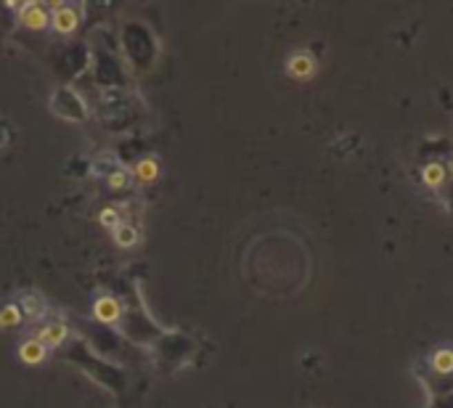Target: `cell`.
<instances>
[{"instance_id": "obj_1", "label": "cell", "mask_w": 453, "mask_h": 408, "mask_svg": "<svg viewBox=\"0 0 453 408\" xmlns=\"http://www.w3.org/2000/svg\"><path fill=\"white\" fill-rule=\"evenodd\" d=\"M50 109H53L56 117L67 119V122H83V119L88 117V106H85L83 96L74 93L72 88H59V90H53V96H50Z\"/></svg>"}, {"instance_id": "obj_12", "label": "cell", "mask_w": 453, "mask_h": 408, "mask_svg": "<svg viewBox=\"0 0 453 408\" xmlns=\"http://www.w3.org/2000/svg\"><path fill=\"white\" fill-rule=\"evenodd\" d=\"M138 238H141V234H138V228H135V225L122 223L119 228H114V241H117L119 247H125V249L135 247V244H138Z\"/></svg>"}, {"instance_id": "obj_5", "label": "cell", "mask_w": 453, "mask_h": 408, "mask_svg": "<svg viewBox=\"0 0 453 408\" xmlns=\"http://www.w3.org/2000/svg\"><path fill=\"white\" fill-rule=\"evenodd\" d=\"M14 8H19L21 11V24L24 27H30V30H46L50 21V14L48 8H43L40 3H11Z\"/></svg>"}, {"instance_id": "obj_8", "label": "cell", "mask_w": 453, "mask_h": 408, "mask_svg": "<svg viewBox=\"0 0 453 408\" xmlns=\"http://www.w3.org/2000/svg\"><path fill=\"white\" fill-rule=\"evenodd\" d=\"M93 313H96V318H99L103 326L106 323H117L122 318V307L114 297H101L96 300V305H93Z\"/></svg>"}, {"instance_id": "obj_11", "label": "cell", "mask_w": 453, "mask_h": 408, "mask_svg": "<svg viewBox=\"0 0 453 408\" xmlns=\"http://www.w3.org/2000/svg\"><path fill=\"white\" fill-rule=\"evenodd\" d=\"M421 183L427 188H432V191L443 188V183H445V167H443L440 162L424 165V167H421Z\"/></svg>"}, {"instance_id": "obj_9", "label": "cell", "mask_w": 453, "mask_h": 408, "mask_svg": "<svg viewBox=\"0 0 453 408\" xmlns=\"http://www.w3.org/2000/svg\"><path fill=\"white\" fill-rule=\"evenodd\" d=\"M46 356H48V347L43 345L40 340H34V337H30L27 342H21V347H19V358L24 360V363H40V360H46Z\"/></svg>"}, {"instance_id": "obj_15", "label": "cell", "mask_w": 453, "mask_h": 408, "mask_svg": "<svg viewBox=\"0 0 453 408\" xmlns=\"http://www.w3.org/2000/svg\"><path fill=\"white\" fill-rule=\"evenodd\" d=\"M109 186L112 188H125L130 186V175H128V170H117L109 175Z\"/></svg>"}, {"instance_id": "obj_6", "label": "cell", "mask_w": 453, "mask_h": 408, "mask_svg": "<svg viewBox=\"0 0 453 408\" xmlns=\"http://www.w3.org/2000/svg\"><path fill=\"white\" fill-rule=\"evenodd\" d=\"M67 337L69 329L64 321H43V326H37V332H34V340H40L46 347H59Z\"/></svg>"}, {"instance_id": "obj_17", "label": "cell", "mask_w": 453, "mask_h": 408, "mask_svg": "<svg viewBox=\"0 0 453 408\" xmlns=\"http://www.w3.org/2000/svg\"><path fill=\"white\" fill-rule=\"evenodd\" d=\"M0 146H6V130H0Z\"/></svg>"}, {"instance_id": "obj_13", "label": "cell", "mask_w": 453, "mask_h": 408, "mask_svg": "<svg viewBox=\"0 0 453 408\" xmlns=\"http://www.w3.org/2000/svg\"><path fill=\"white\" fill-rule=\"evenodd\" d=\"M19 323L24 321H21V316H19V310L14 307V303L0 310V329H11V326H19Z\"/></svg>"}, {"instance_id": "obj_4", "label": "cell", "mask_w": 453, "mask_h": 408, "mask_svg": "<svg viewBox=\"0 0 453 408\" xmlns=\"http://www.w3.org/2000/svg\"><path fill=\"white\" fill-rule=\"evenodd\" d=\"M286 72H289V77H294L300 83L313 80L316 72H319V59L310 51H294L286 59Z\"/></svg>"}, {"instance_id": "obj_7", "label": "cell", "mask_w": 453, "mask_h": 408, "mask_svg": "<svg viewBox=\"0 0 453 408\" xmlns=\"http://www.w3.org/2000/svg\"><path fill=\"white\" fill-rule=\"evenodd\" d=\"M50 24H53V30L59 34H72L77 30V24H80V17H77V11L72 6H56L50 11Z\"/></svg>"}, {"instance_id": "obj_2", "label": "cell", "mask_w": 453, "mask_h": 408, "mask_svg": "<svg viewBox=\"0 0 453 408\" xmlns=\"http://www.w3.org/2000/svg\"><path fill=\"white\" fill-rule=\"evenodd\" d=\"M125 48L130 51V61L138 64V67H149L151 56H154V40H151V32H146V27L141 24H130L125 27Z\"/></svg>"}, {"instance_id": "obj_14", "label": "cell", "mask_w": 453, "mask_h": 408, "mask_svg": "<svg viewBox=\"0 0 453 408\" xmlns=\"http://www.w3.org/2000/svg\"><path fill=\"white\" fill-rule=\"evenodd\" d=\"M138 175H141L143 181H154V178H157V162H154V159H143V162L138 165Z\"/></svg>"}, {"instance_id": "obj_10", "label": "cell", "mask_w": 453, "mask_h": 408, "mask_svg": "<svg viewBox=\"0 0 453 408\" xmlns=\"http://www.w3.org/2000/svg\"><path fill=\"white\" fill-rule=\"evenodd\" d=\"M430 366L435 369L437 374L448 376L453 374V347H437V350H432L430 353Z\"/></svg>"}, {"instance_id": "obj_16", "label": "cell", "mask_w": 453, "mask_h": 408, "mask_svg": "<svg viewBox=\"0 0 453 408\" xmlns=\"http://www.w3.org/2000/svg\"><path fill=\"white\" fill-rule=\"evenodd\" d=\"M101 223H103V225H109V228H119V225H122V221H119V212L117 210H112V207L101 212Z\"/></svg>"}, {"instance_id": "obj_3", "label": "cell", "mask_w": 453, "mask_h": 408, "mask_svg": "<svg viewBox=\"0 0 453 408\" xmlns=\"http://www.w3.org/2000/svg\"><path fill=\"white\" fill-rule=\"evenodd\" d=\"M14 307L19 310L21 321H40L48 316V300L37 289H24L14 297Z\"/></svg>"}]
</instances>
